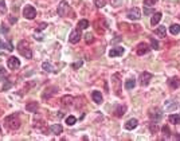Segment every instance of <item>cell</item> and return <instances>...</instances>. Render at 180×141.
Masks as SVG:
<instances>
[{
    "label": "cell",
    "instance_id": "e0dca14e",
    "mask_svg": "<svg viewBox=\"0 0 180 141\" xmlns=\"http://www.w3.org/2000/svg\"><path fill=\"white\" fill-rule=\"evenodd\" d=\"M155 34L160 38H165V34H167V30H165V26H159L155 30Z\"/></svg>",
    "mask_w": 180,
    "mask_h": 141
},
{
    "label": "cell",
    "instance_id": "74e56055",
    "mask_svg": "<svg viewBox=\"0 0 180 141\" xmlns=\"http://www.w3.org/2000/svg\"><path fill=\"white\" fill-rule=\"evenodd\" d=\"M149 128H151L152 133H155V132L157 130V126H156V125H153V124H151V125H149Z\"/></svg>",
    "mask_w": 180,
    "mask_h": 141
},
{
    "label": "cell",
    "instance_id": "cb8c5ba5",
    "mask_svg": "<svg viewBox=\"0 0 180 141\" xmlns=\"http://www.w3.org/2000/svg\"><path fill=\"white\" fill-rule=\"evenodd\" d=\"M88 27H89V20L82 19V20H79L78 22V28L79 30H86Z\"/></svg>",
    "mask_w": 180,
    "mask_h": 141
},
{
    "label": "cell",
    "instance_id": "6da1fadb",
    "mask_svg": "<svg viewBox=\"0 0 180 141\" xmlns=\"http://www.w3.org/2000/svg\"><path fill=\"white\" fill-rule=\"evenodd\" d=\"M18 51L20 52V55L26 57L27 59H31V58H32V51L30 50L28 43L26 42V40H22V42H19V45H18Z\"/></svg>",
    "mask_w": 180,
    "mask_h": 141
},
{
    "label": "cell",
    "instance_id": "f35d334b",
    "mask_svg": "<svg viewBox=\"0 0 180 141\" xmlns=\"http://www.w3.org/2000/svg\"><path fill=\"white\" fill-rule=\"evenodd\" d=\"M11 86H12V85H11V82H7V84L3 86V90H8Z\"/></svg>",
    "mask_w": 180,
    "mask_h": 141
},
{
    "label": "cell",
    "instance_id": "3957f363",
    "mask_svg": "<svg viewBox=\"0 0 180 141\" xmlns=\"http://www.w3.org/2000/svg\"><path fill=\"white\" fill-rule=\"evenodd\" d=\"M70 12V7L69 4L65 1V0H62L59 4H58V15L62 16V18H65V16H67Z\"/></svg>",
    "mask_w": 180,
    "mask_h": 141
},
{
    "label": "cell",
    "instance_id": "f1b7e54d",
    "mask_svg": "<svg viewBox=\"0 0 180 141\" xmlns=\"http://www.w3.org/2000/svg\"><path fill=\"white\" fill-rule=\"evenodd\" d=\"M42 67H43V70L44 71H53V66H51V63H48V62H44L43 64H42Z\"/></svg>",
    "mask_w": 180,
    "mask_h": 141
},
{
    "label": "cell",
    "instance_id": "7bdbcfd3",
    "mask_svg": "<svg viewBox=\"0 0 180 141\" xmlns=\"http://www.w3.org/2000/svg\"><path fill=\"white\" fill-rule=\"evenodd\" d=\"M0 135H1V128H0Z\"/></svg>",
    "mask_w": 180,
    "mask_h": 141
},
{
    "label": "cell",
    "instance_id": "83f0119b",
    "mask_svg": "<svg viewBox=\"0 0 180 141\" xmlns=\"http://www.w3.org/2000/svg\"><path fill=\"white\" fill-rule=\"evenodd\" d=\"M75 122H77V118L74 117V115H69V117L66 118V124H67L69 126H73L74 124H75Z\"/></svg>",
    "mask_w": 180,
    "mask_h": 141
},
{
    "label": "cell",
    "instance_id": "5b68a950",
    "mask_svg": "<svg viewBox=\"0 0 180 141\" xmlns=\"http://www.w3.org/2000/svg\"><path fill=\"white\" fill-rule=\"evenodd\" d=\"M149 117H151L152 121H160L161 117H163V112H161V109H159V108H155V109H151L149 110Z\"/></svg>",
    "mask_w": 180,
    "mask_h": 141
},
{
    "label": "cell",
    "instance_id": "7c38bea8",
    "mask_svg": "<svg viewBox=\"0 0 180 141\" xmlns=\"http://www.w3.org/2000/svg\"><path fill=\"white\" fill-rule=\"evenodd\" d=\"M137 125H139V121H137L136 118H130L128 120L127 122H125V129H128V130H133V129H136Z\"/></svg>",
    "mask_w": 180,
    "mask_h": 141
},
{
    "label": "cell",
    "instance_id": "d6986e66",
    "mask_svg": "<svg viewBox=\"0 0 180 141\" xmlns=\"http://www.w3.org/2000/svg\"><path fill=\"white\" fill-rule=\"evenodd\" d=\"M92 97H93V101H94L95 103H101L102 102V94L100 93V91H93L92 93Z\"/></svg>",
    "mask_w": 180,
    "mask_h": 141
},
{
    "label": "cell",
    "instance_id": "603a6c76",
    "mask_svg": "<svg viewBox=\"0 0 180 141\" xmlns=\"http://www.w3.org/2000/svg\"><path fill=\"white\" fill-rule=\"evenodd\" d=\"M4 48H6V50H8V51H12V50H14L12 45H11L10 42L4 43V42H1V40H0V50H4Z\"/></svg>",
    "mask_w": 180,
    "mask_h": 141
},
{
    "label": "cell",
    "instance_id": "ab89813d",
    "mask_svg": "<svg viewBox=\"0 0 180 141\" xmlns=\"http://www.w3.org/2000/svg\"><path fill=\"white\" fill-rule=\"evenodd\" d=\"M46 27H47V24H46V23H41V24H39V27H38V30H44Z\"/></svg>",
    "mask_w": 180,
    "mask_h": 141
},
{
    "label": "cell",
    "instance_id": "d590c367",
    "mask_svg": "<svg viewBox=\"0 0 180 141\" xmlns=\"http://www.w3.org/2000/svg\"><path fill=\"white\" fill-rule=\"evenodd\" d=\"M7 11V7H6V3L4 1H0V12H6Z\"/></svg>",
    "mask_w": 180,
    "mask_h": 141
},
{
    "label": "cell",
    "instance_id": "30bf717a",
    "mask_svg": "<svg viewBox=\"0 0 180 141\" xmlns=\"http://www.w3.org/2000/svg\"><path fill=\"white\" fill-rule=\"evenodd\" d=\"M124 52H125L124 47H113L110 51H109V57H110V58H116V57H120V55H122Z\"/></svg>",
    "mask_w": 180,
    "mask_h": 141
},
{
    "label": "cell",
    "instance_id": "8fae6325",
    "mask_svg": "<svg viewBox=\"0 0 180 141\" xmlns=\"http://www.w3.org/2000/svg\"><path fill=\"white\" fill-rule=\"evenodd\" d=\"M149 46L147 45V43H140L139 46H137V48H136V52H137V55H144V54H147V52L149 51Z\"/></svg>",
    "mask_w": 180,
    "mask_h": 141
},
{
    "label": "cell",
    "instance_id": "44dd1931",
    "mask_svg": "<svg viewBox=\"0 0 180 141\" xmlns=\"http://www.w3.org/2000/svg\"><path fill=\"white\" fill-rule=\"evenodd\" d=\"M169 32L172 35H177L180 32V24H172V26L169 27Z\"/></svg>",
    "mask_w": 180,
    "mask_h": 141
},
{
    "label": "cell",
    "instance_id": "9c48e42d",
    "mask_svg": "<svg viewBox=\"0 0 180 141\" xmlns=\"http://www.w3.org/2000/svg\"><path fill=\"white\" fill-rule=\"evenodd\" d=\"M8 67L12 69V70H16V69H19V67H20V61L18 59V58H15V57L8 58Z\"/></svg>",
    "mask_w": 180,
    "mask_h": 141
},
{
    "label": "cell",
    "instance_id": "277c9868",
    "mask_svg": "<svg viewBox=\"0 0 180 141\" xmlns=\"http://www.w3.org/2000/svg\"><path fill=\"white\" fill-rule=\"evenodd\" d=\"M23 16L26 19H34L36 16V10H35L32 6H26L23 8Z\"/></svg>",
    "mask_w": 180,
    "mask_h": 141
},
{
    "label": "cell",
    "instance_id": "ac0fdd59",
    "mask_svg": "<svg viewBox=\"0 0 180 141\" xmlns=\"http://www.w3.org/2000/svg\"><path fill=\"white\" fill-rule=\"evenodd\" d=\"M73 101H74V98L71 96H65L63 98L60 99V103H62L63 106H69V105L73 103Z\"/></svg>",
    "mask_w": 180,
    "mask_h": 141
},
{
    "label": "cell",
    "instance_id": "5bb4252c",
    "mask_svg": "<svg viewBox=\"0 0 180 141\" xmlns=\"http://www.w3.org/2000/svg\"><path fill=\"white\" fill-rule=\"evenodd\" d=\"M50 130L53 135H60L62 130H63V128H62V125H59V124H55V125L50 126Z\"/></svg>",
    "mask_w": 180,
    "mask_h": 141
},
{
    "label": "cell",
    "instance_id": "60d3db41",
    "mask_svg": "<svg viewBox=\"0 0 180 141\" xmlns=\"http://www.w3.org/2000/svg\"><path fill=\"white\" fill-rule=\"evenodd\" d=\"M0 31H1V32H3V34H4V32H8V28H7V27H3V26H1V28H0Z\"/></svg>",
    "mask_w": 180,
    "mask_h": 141
},
{
    "label": "cell",
    "instance_id": "9a60e30c",
    "mask_svg": "<svg viewBox=\"0 0 180 141\" xmlns=\"http://www.w3.org/2000/svg\"><path fill=\"white\" fill-rule=\"evenodd\" d=\"M168 85H169L171 89H177L180 86V79L179 78H171V79H168Z\"/></svg>",
    "mask_w": 180,
    "mask_h": 141
},
{
    "label": "cell",
    "instance_id": "d4e9b609",
    "mask_svg": "<svg viewBox=\"0 0 180 141\" xmlns=\"http://www.w3.org/2000/svg\"><path fill=\"white\" fill-rule=\"evenodd\" d=\"M134 85H136V81H134V79H128L127 82H125V89H127V90H132L133 87H134Z\"/></svg>",
    "mask_w": 180,
    "mask_h": 141
},
{
    "label": "cell",
    "instance_id": "d6a6232c",
    "mask_svg": "<svg viewBox=\"0 0 180 141\" xmlns=\"http://www.w3.org/2000/svg\"><path fill=\"white\" fill-rule=\"evenodd\" d=\"M82 64H83V61H81V59H79V61L74 62V63L71 64V67H73V69H79L81 66H82Z\"/></svg>",
    "mask_w": 180,
    "mask_h": 141
},
{
    "label": "cell",
    "instance_id": "1f68e13d",
    "mask_svg": "<svg viewBox=\"0 0 180 141\" xmlns=\"http://www.w3.org/2000/svg\"><path fill=\"white\" fill-rule=\"evenodd\" d=\"M151 45H152V48H153V50H159V48H160L159 47V42L157 40H155L153 38L151 39Z\"/></svg>",
    "mask_w": 180,
    "mask_h": 141
},
{
    "label": "cell",
    "instance_id": "4fadbf2b",
    "mask_svg": "<svg viewBox=\"0 0 180 141\" xmlns=\"http://www.w3.org/2000/svg\"><path fill=\"white\" fill-rule=\"evenodd\" d=\"M161 18H163V13H161V12L153 13V16H152V19H151V24H152V26L159 24V23H160V20H161Z\"/></svg>",
    "mask_w": 180,
    "mask_h": 141
},
{
    "label": "cell",
    "instance_id": "52a82bcc",
    "mask_svg": "<svg viewBox=\"0 0 180 141\" xmlns=\"http://www.w3.org/2000/svg\"><path fill=\"white\" fill-rule=\"evenodd\" d=\"M81 30H74V31H71V34H70L69 36V42L73 43V45H75V43L79 42V39H81Z\"/></svg>",
    "mask_w": 180,
    "mask_h": 141
},
{
    "label": "cell",
    "instance_id": "ffe728a7",
    "mask_svg": "<svg viewBox=\"0 0 180 141\" xmlns=\"http://www.w3.org/2000/svg\"><path fill=\"white\" fill-rule=\"evenodd\" d=\"M168 120H169L171 124H174V125H177V124H180V114H171Z\"/></svg>",
    "mask_w": 180,
    "mask_h": 141
},
{
    "label": "cell",
    "instance_id": "b9f144b4",
    "mask_svg": "<svg viewBox=\"0 0 180 141\" xmlns=\"http://www.w3.org/2000/svg\"><path fill=\"white\" fill-rule=\"evenodd\" d=\"M16 20H18L16 18H14V16H10V22L11 23H16Z\"/></svg>",
    "mask_w": 180,
    "mask_h": 141
},
{
    "label": "cell",
    "instance_id": "7a4b0ae2",
    "mask_svg": "<svg viewBox=\"0 0 180 141\" xmlns=\"http://www.w3.org/2000/svg\"><path fill=\"white\" fill-rule=\"evenodd\" d=\"M6 124H7V126L10 129H18L20 126V120H19V115L18 114H11V115H8L6 118Z\"/></svg>",
    "mask_w": 180,
    "mask_h": 141
},
{
    "label": "cell",
    "instance_id": "7402d4cb",
    "mask_svg": "<svg viewBox=\"0 0 180 141\" xmlns=\"http://www.w3.org/2000/svg\"><path fill=\"white\" fill-rule=\"evenodd\" d=\"M165 109L169 110V112H172V110H176V109H177V103H176V102H171V101H168V102L165 103Z\"/></svg>",
    "mask_w": 180,
    "mask_h": 141
},
{
    "label": "cell",
    "instance_id": "8d00e7d4",
    "mask_svg": "<svg viewBox=\"0 0 180 141\" xmlns=\"http://www.w3.org/2000/svg\"><path fill=\"white\" fill-rule=\"evenodd\" d=\"M121 3H122V0H112V4H113L114 7H118Z\"/></svg>",
    "mask_w": 180,
    "mask_h": 141
},
{
    "label": "cell",
    "instance_id": "ba28073f",
    "mask_svg": "<svg viewBox=\"0 0 180 141\" xmlns=\"http://www.w3.org/2000/svg\"><path fill=\"white\" fill-rule=\"evenodd\" d=\"M152 79V74L151 73H142L141 75H140V84H141V86H148L149 82H151Z\"/></svg>",
    "mask_w": 180,
    "mask_h": 141
},
{
    "label": "cell",
    "instance_id": "4dcf8cb0",
    "mask_svg": "<svg viewBox=\"0 0 180 141\" xmlns=\"http://www.w3.org/2000/svg\"><path fill=\"white\" fill-rule=\"evenodd\" d=\"M157 1L159 0H144V4H145L147 7H151V6H155Z\"/></svg>",
    "mask_w": 180,
    "mask_h": 141
},
{
    "label": "cell",
    "instance_id": "2e32d148",
    "mask_svg": "<svg viewBox=\"0 0 180 141\" xmlns=\"http://www.w3.org/2000/svg\"><path fill=\"white\" fill-rule=\"evenodd\" d=\"M38 102L36 101H32V102H28L27 105H26V110L27 112H36V109H38Z\"/></svg>",
    "mask_w": 180,
    "mask_h": 141
},
{
    "label": "cell",
    "instance_id": "4316f807",
    "mask_svg": "<svg viewBox=\"0 0 180 141\" xmlns=\"http://www.w3.org/2000/svg\"><path fill=\"white\" fill-rule=\"evenodd\" d=\"M161 132H163V137H164V138H169L171 137V130H169V128H168V126H163Z\"/></svg>",
    "mask_w": 180,
    "mask_h": 141
},
{
    "label": "cell",
    "instance_id": "836d02e7",
    "mask_svg": "<svg viewBox=\"0 0 180 141\" xmlns=\"http://www.w3.org/2000/svg\"><path fill=\"white\" fill-rule=\"evenodd\" d=\"M6 75H7V71L4 70V67H1V66H0V81L3 79Z\"/></svg>",
    "mask_w": 180,
    "mask_h": 141
},
{
    "label": "cell",
    "instance_id": "484cf974",
    "mask_svg": "<svg viewBox=\"0 0 180 141\" xmlns=\"http://www.w3.org/2000/svg\"><path fill=\"white\" fill-rule=\"evenodd\" d=\"M125 110H127V108H125V106H118V108L116 109V113H114V114H116L117 117H121V115H124Z\"/></svg>",
    "mask_w": 180,
    "mask_h": 141
},
{
    "label": "cell",
    "instance_id": "8992f818",
    "mask_svg": "<svg viewBox=\"0 0 180 141\" xmlns=\"http://www.w3.org/2000/svg\"><path fill=\"white\" fill-rule=\"evenodd\" d=\"M127 16H128V19H130V20H139L140 18H141V11H140L137 7L130 8V10L128 11Z\"/></svg>",
    "mask_w": 180,
    "mask_h": 141
},
{
    "label": "cell",
    "instance_id": "e575fe53",
    "mask_svg": "<svg viewBox=\"0 0 180 141\" xmlns=\"http://www.w3.org/2000/svg\"><path fill=\"white\" fill-rule=\"evenodd\" d=\"M86 43H90V42H93V40H94V38H93V35H92V34H86Z\"/></svg>",
    "mask_w": 180,
    "mask_h": 141
},
{
    "label": "cell",
    "instance_id": "f546056e",
    "mask_svg": "<svg viewBox=\"0 0 180 141\" xmlns=\"http://www.w3.org/2000/svg\"><path fill=\"white\" fill-rule=\"evenodd\" d=\"M94 3H95V6H97L98 8H102V7L106 4V0H94Z\"/></svg>",
    "mask_w": 180,
    "mask_h": 141
}]
</instances>
